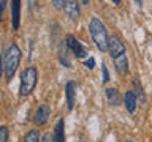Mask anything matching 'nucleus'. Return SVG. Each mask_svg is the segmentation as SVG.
I'll use <instances>...</instances> for the list:
<instances>
[{"label": "nucleus", "mask_w": 152, "mask_h": 142, "mask_svg": "<svg viewBox=\"0 0 152 142\" xmlns=\"http://www.w3.org/2000/svg\"><path fill=\"white\" fill-rule=\"evenodd\" d=\"M89 33L92 41L95 43L97 49L100 52H108V44H109V35L104 27V24L98 17H92L89 21Z\"/></svg>", "instance_id": "f257e3e1"}, {"label": "nucleus", "mask_w": 152, "mask_h": 142, "mask_svg": "<svg viewBox=\"0 0 152 142\" xmlns=\"http://www.w3.org/2000/svg\"><path fill=\"white\" fill-rule=\"evenodd\" d=\"M64 9H65V14L68 16L70 21L76 22L79 19L81 9H79V2H78V0H65Z\"/></svg>", "instance_id": "0eeeda50"}, {"label": "nucleus", "mask_w": 152, "mask_h": 142, "mask_svg": "<svg viewBox=\"0 0 152 142\" xmlns=\"http://www.w3.org/2000/svg\"><path fill=\"white\" fill-rule=\"evenodd\" d=\"M49 115H51V106L46 103L40 104L35 111V115H33V123L37 126H43L46 125L48 120H49Z\"/></svg>", "instance_id": "39448f33"}, {"label": "nucleus", "mask_w": 152, "mask_h": 142, "mask_svg": "<svg viewBox=\"0 0 152 142\" xmlns=\"http://www.w3.org/2000/svg\"><path fill=\"white\" fill-rule=\"evenodd\" d=\"M21 57H22V52L19 49V46L13 43L5 52V60H3L7 80H11L14 78V74H16V71L19 68V63H21Z\"/></svg>", "instance_id": "f03ea898"}, {"label": "nucleus", "mask_w": 152, "mask_h": 142, "mask_svg": "<svg viewBox=\"0 0 152 142\" xmlns=\"http://www.w3.org/2000/svg\"><path fill=\"white\" fill-rule=\"evenodd\" d=\"M108 52H109V55H111V59H116V57L125 54V46H124V43L121 41L119 36H116V35L109 36Z\"/></svg>", "instance_id": "423d86ee"}, {"label": "nucleus", "mask_w": 152, "mask_h": 142, "mask_svg": "<svg viewBox=\"0 0 152 142\" xmlns=\"http://www.w3.org/2000/svg\"><path fill=\"white\" fill-rule=\"evenodd\" d=\"M38 82V71L35 66H28L22 71L21 74V87H19V95L22 98L28 96L33 90H35V85Z\"/></svg>", "instance_id": "7ed1b4c3"}, {"label": "nucleus", "mask_w": 152, "mask_h": 142, "mask_svg": "<svg viewBox=\"0 0 152 142\" xmlns=\"http://www.w3.org/2000/svg\"><path fill=\"white\" fill-rule=\"evenodd\" d=\"M84 66H86V68H89V70H94V66H95V59H94V57H89V60L84 62Z\"/></svg>", "instance_id": "6ab92c4d"}, {"label": "nucleus", "mask_w": 152, "mask_h": 142, "mask_svg": "<svg viewBox=\"0 0 152 142\" xmlns=\"http://www.w3.org/2000/svg\"><path fill=\"white\" fill-rule=\"evenodd\" d=\"M52 5H54L56 9H64L65 0H52Z\"/></svg>", "instance_id": "aec40b11"}, {"label": "nucleus", "mask_w": 152, "mask_h": 142, "mask_svg": "<svg viewBox=\"0 0 152 142\" xmlns=\"http://www.w3.org/2000/svg\"><path fill=\"white\" fill-rule=\"evenodd\" d=\"M65 96H66V106H68V109L71 111V109L75 107V101H76V82H73V80H68V82H66Z\"/></svg>", "instance_id": "1a4fd4ad"}, {"label": "nucleus", "mask_w": 152, "mask_h": 142, "mask_svg": "<svg viewBox=\"0 0 152 142\" xmlns=\"http://www.w3.org/2000/svg\"><path fill=\"white\" fill-rule=\"evenodd\" d=\"M65 41H66V44H68V49L73 52V54L78 57V59H84V57L89 55V51L86 49L83 44H81V41H79L76 36L68 35V36L65 38Z\"/></svg>", "instance_id": "20e7f679"}, {"label": "nucleus", "mask_w": 152, "mask_h": 142, "mask_svg": "<svg viewBox=\"0 0 152 142\" xmlns=\"http://www.w3.org/2000/svg\"><path fill=\"white\" fill-rule=\"evenodd\" d=\"M65 123L64 120H57L56 126H54V131H52V142H65Z\"/></svg>", "instance_id": "9b49d317"}, {"label": "nucleus", "mask_w": 152, "mask_h": 142, "mask_svg": "<svg viewBox=\"0 0 152 142\" xmlns=\"http://www.w3.org/2000/svg\"><path fill=\"white\" fill-rule=\"evenodd\" d=\"M133 88H135V95L136 96H140V101L141 103H144L146 101V96H144V92H142V87H141V84L138 82V80H135V82H133Z\"/></svg>", "instance_id": "dca6fc26"}, {"label": "nucleus", "mask_w": 152, "mask_h": 142, "mask_svg": "<svg viewBox=\"0 0 152 142\" xmlns=\"http://www.w3.org/2000/svg\"><path fill=\"white\" fill-rule=\"evenodd\" d=\"M59 60L64 66L71 68V62L68 59V44H66V41H62L59 44Z\"/></svg>", "instance_id": "f8f14e48"}, {"label": "nucleus", "mask_w": 152, "mask_h": 142, "mask_svg": "<svg viewBox=\"0 0 152 142\" xmlns=\"http://www.w3.org/2000/svg\"><path fill=\"white\" fill-rule=\"evenodd\" d=\"M3 70H5V66H3V60H2V57H0V79H2Z\"/></svg>", "instance_id": "5701e85b"}, {"label": "nucleus", "mask_w": 152, "mask_h": 142, "mask_svg": "<svg viewBox=\"0 0 152 142\" xmlns=\"http://www.w3.org/2000/svg\"><path fill=\"white\" fill-rule=\"evenodd\" d=\"M21 24V0H11V27L13 30H19Z\"/></svg>", "instance_id": "6e6552de"}, {"label": "nucleus", "mask_w": 152, "mask_h": 142, "mask_svg": "<svg viewBox=\"0 0 152 142\" xmlns=\"http://www.w3.org/2000/svg\"><path fill=\"white\" fill-rule=\"evenodd\" d=\"M40 142H52V136H51V133H46V134H43Z\"/></svg>", "instance_id": "4be33fe9"}, {"label": "nucleus", "mask_w": 152, "mask_h": 142, "mask_svg": "<svg viewBox=\"0 0 152 142\" xmlns=\"http://www.w3.org/2000/svg\"><path fill=\"white\" fill-rule=\"evenodd\" d=\"M127 142H133V141H127Z\"/></svg>", "instance_id": "cd10ccee"}, {"label": "nucleus", "mask_w": 152, "mask_h": 142, "mask_svg": "<svg viewBox=\"0 0 152 142\" xmlns=\"http://www.w3.org/2000/svg\"><path fill=\"white\" fill-rule=\"evenodd\" d=\"M37 2H38V0H28V7H33V5H37Z\"/></svg>", "instance_id": "b1692460"}, {"label": "nucleus", "mask_w": 152, "mask_h": 142, "mask_svg": "<svg viewBox=\"0 0 152 142\" xmlns=\"http://www.w3.org/2000/svg\"><path fill=\"white\" fill-rule=\"evenodd\" d=\"M135 2H136L138 7H142V0H135Z\"/></svg>", "instance_id": "393cba45"}, {"label": "nucleus", "mask_w": 152, "mask_h": 142, "mask_svg": "<svg viewBox=\"0 0 152 142\" xmlns=\"http://www.w3.org/2000/svg\"><path fill=\"white\" fill-rule=\"evenodd\" d=\"M8 128L7 126H0V142H8Z\"/></svg>", "instance_id": "f3484780"}, {"label": "nucleus", "mask_w": 152, "mask_h": 142, "mask_svg": "<svg viewBox=\"0 0 152 142\" xmlns=\"http://www.w3.org/2000/svg\"><path fill=\"white\" fill-rule=\"evenodd\" d=\"M7 3H8V0H0V21H2L3 11H5V8H7Z\"/></svg>", "instance_id": "412c9836"}, {"label": "nucleus", "mask_w": 152, "mask_h": 142, "mask_svg": "<svg viewBox=\"0 0 152 142\" xmlns=\"http://www.w3.org/2000/svg\"><path fill=\"white\" fill-rule=\"evenodd\" d=\"M124 103H125V109L130 114H133L136 111V103H138V98L136 95L133 92H127L125 95H124Z\"/></svg>", "instance_id": "ddd939ff"}, {"label": "nucleus", "mask_w": 152, "mask_h": 142, "mask_svg": "<svg viewBox=\"0 0 152 142\" xmlns=\"http://www.w3.org/2000/svg\"><path fill=\"white\" fill-rule=\"evenodd\" d=\"M40 141H41L40 131H38V130H30V131L26 133L22 142H40Z\"/></svg>", "instance_id": "2eb2a0df"}, {"label": "nucleus", "mask_w": 152, "mask_h": 142, "mask_svg": "<svg viewBox=\"0 0 152 142\" xmlns=\"http://www.w3.org/2000/svg\"><path fill=\"white\" fill-rule=\"evenodd\" d=\"M102 73H103V82L106 84L108 80H109V71H108V68H106V65L102 62Z\"/></svg>", "instance_id": "a211bd4d"}, {"label": "nucleus", "mask_w": 152, "mask_h": 142, "mask_svg": "<svg viewBox=\"0 0 152 142\" xmlns=\"http://www.w3.org/2000/svg\"><path fill=\"white\" fill-rule=\"evenodd\" d=\"M106 98H108V103L111 104V106H119V104H121V93H119V90L114 88V87L106 88Z\"/></svg>", "instance_id": "4468645a"}, {"label": "nucleus", "mask_w": 152, "mask_h": 142, "mask_svg": "<svg viewBox=\"0 0 152 142\" xmlns=\"http://www.w3.org/2000/svg\"><path fill=\"white\" fill-rule=\"evenodd\" d=\"M113 60H114V66H116L117 73L122 74V76H125V74L128 73V59H127V52H125V54H122V55H119V57H116V59H113Z\"/></svg>", "instance_id": "9d476101"}, {"label": "nucleus", "mask_w": 152, "mask_h": 142, "mask_svg": "<svg viewBox=\"0 0 152 142\" xmlns=\"http://www.w3.org/2000/svg\"><path fill=\"white\" fill-rule=\"evenodd\" d=\"M113 2L116 3V5H121V0H113Z\"/></svg>", "instance_id": "bb28decb"}, {"label": "nucleus", "mask_w": 152, "mask_h": 142, "mask_svg": "<svg viewBox=\"0 0 152 142\" xmlns=\"http://www.w3.org/2000/svg\"><path fill=\"white\" fill-rule=\"evenodd\" d=\"M83 2V5H89V0H81Z\"/></svg>", "instance_id": "a878e982"}]
</instances>
